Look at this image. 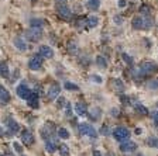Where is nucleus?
Returning a JSON list of instances; mask_svg holds the SVG:
<instances>
[{
    "instance_id": "obj_38",
    "label": "nucleus",
    "mask_w": 158,
    "mask_h": 156,
    "mask_svg": "<svg viewBox=\"0 0 158 156\" xmlns=\"http://www.w3.org/2000/svg\"><path fill=\"white\" fill-rule=\"evenodd\" d=\"M68 48H69V51H71V52H75L76 51V46H75V44H69V46H68Z\"/></svg>"
},
{
    "instance_id": "obj_8",
    "label": "nucleus",
    "mask_w": 158,
    "mask_h": 156,
    "mask_svg": "<svg viewBox=\"0 0 158 156\" xmlns=\"http://www.w3.org/2000/svg\"><path fill=\"white\" fill-rule=\"evenodd\" d=\"M38 55L41 56V58H45V59H51V58H54V51H52V48L51 46H48V45H41L40 46V49H38Z\"/></svg>"
},
{
    "instance_id": "obj_33",
    "label": "nucleus",
    "mask_w": 158,
    "mask_h": 156,
    "mask_svg": "<svg viewBox=\"0 0 158 156\" xmlns=\"http://www.w3.org/2000/svg\"><path fill=\"white\" fill-rule=\"evenodd\" d=\"M65 115L66 117H71V115H72V108H71V104L69 103L65 104Z\"/></svg>"
},
{
    "instance_id": "obj_2",
    "label": "nucleus",
    "mask_w": 158,
    "mask_h": 156,
    "mask_svg": "<svg viewBox=\"0 0 158 156\" xmlns=\"http://www.w3.org/2000/svg\"><path fill=\"white\" fill-rule=\"evenodd\" d=\"M113 137L120 142H124V141H128V138H130V131L126 127H117L113 130Z\"/></svg>"
},
{
    "instance_id": "obj_13",
    "label": "nucleus",
    "mask_w": 158,
    "mask_h": 156,
    "mask_svg": "<svg viewBox=\"0 0 158 156\" xmlns=\"http://www.w3.org/2000/svg\"><path fill=\"white\" fill-rule=\"evenodd\" d=\"M7 128H9V132L13 135V134L19 132L20 127H19V124L16 122L14 120H7Z\"/></svg>"
},
{
    "instance_id": "obj_34",
    "label": "nucleus",
    "mask_w": 158,
    "mask_h": 156,
    "mask_svg": "<svg viewBox=\"0 0 158 156\" xmlns=\"http://www.w3.org/2000/svg\"><path fill=\"white\" fill-rule=\"evenodd\" d=\"M150 6H143L141 9H140V11H141L143 14H144V16H150Z\"/></svg>"
},
{
    "instance_id": "obj_22",
    "label": "nucleus",
    "mask_w": 158,
    "mask_h": 156,
    "mask_svg": "<svg viewBox=\"0 0 158 156\" xmlns=\"http://www.w3.org/2000/svg\"><path fill=\"white\" fill-rule=\"evenodd\" d=\"M44 23H45V20H43V18H31L30 20V24H31V27H34V28H40L41 26H44Z\"/></svg>"
},
{
    "instance_id": "obj_24",
    "label": "nucleus",
    "mask_w": 158,
    "mask_h": 156,
    "mask_svg": "<svg viewBox=\"0 0 158 156\" xmlns=\"http://www.w3.org/2000/svg\"><path fill=\"white\" fill-rule=\"evenodd\" d=\"M88 9L90 10H98L99 6H100V0H88Z\"/></svg>"
},
{
    "instance_id": "obj_1",
    "label": "nucleus",
    "mask_w": 158,
    "mask_h": 156,
    "mask_svg": "<svg viewBox=\"0 0 158 156\" xmlns=\"http://www.w3.org/2000/svg\"><path fill=\"white\" fill-rule=\"evenodd\" d=\"M157 70V65L154 62H143L140 68H138V76L140 78H145V76H150L152 73H155Z\"/></svg>"
},
{
    "instance_id": "obj_43",
    "label": "nucleus",
    "mask_w": 158,
    "mask_h": 156,
    "mask_svg": "<svg viewBox=\"0 0 158 156\" xmlns=\"http://www.w3.org/2000/svg\"><path fill=\"white\" fill-rule=\"evenodd\" d=\"M3 135H4V131H3V128L0 127V137H3Z\"/></svg>"
},
{
    "instance_id": "obj_41",
    "label": "nucleus",
    "mask_w": 158,
    "mask_h": 156,
    "mask_svg": "<svg viewBox=\"0 0 158 156\" xmlns=\"http://www.w3.org/2000/svg\"><path fill=\"white\" fill-rule=\"evenodd\" d=\"M93 156H102V152H99V150H93Z\"/></svg>"
},
{
    "instance_id": "obj_15",
    "label": "nucleus",
    "mask_w": 158,
    "mask_h": 156,
    "mask_svg": "<svg viewBox=\"0 0 158 156\" xmlns=\"http://www.w3.org/2000/svg\"><path fill=\"white\" fill-rule=\"evenodd\" d=\"M75 113L78 114V115H85L86 113H88V107H86V104L83 103H76L75 104Z\"/></svg>"
},
{
    "instance_id": "obj_6",
    "label": "nucleus",
    "mask_w": 158,
    "mask_h": 156,
    "mask_svg": "<svg viewBox=\"0 0 158 156\" xmlns=\"http://www.w3.org/2000/svg\"><path fill=\"white\" fill-rule=\"evenodd\" d=\"M20 138H21V141H23L24 145H27V146H30V145H33L34 143V135L33 132L30 130H23L21 132H20Z\"/></svg>"
},
{
    "instance_id": "obj_45",
    "label": "nucleus",
    "mask_w": 158,
    "mask_h": 156,
    "mask_svg": "<svg viewBox=\"0 0 158 156\" xmlns=\"http://www.w3.org/2000/svg\"><path fill=\"white\" fill-rule=\"evenodd\" d=\"M138 156H144V155H141V153H140V155H138Z\"/></svg>"
},
{
    "instance_id": "obj_19",
    "label": "nucleus",
    "mask_w": 158,
    "mask_h": 156,
    "mask_svg": "<svg viewBox=\"0 0 158 156\" xmlns=\"http://www.w3.org/2000/svg\"><path fill=\"white\" fill-rule=\"evenodd\" d=\"M152 26H154V23H152L151 17H150V16L143 17V30H150Z\"/></svg>"
},
{
    "instance_id": "obj_42",
    "label": "nucleus",
    "mask_w": 158,
    "mask_h": 156,
    "mask_svg": "<svg viewBox=\"0 0 158 156\" xmlns=\"http://www.w3.org/2000/svg\"><path fill=\"white\" fill-rule=\"evenodd\" d=\"M116 21H117V24H122V18H120V17H116Z\"/></svg>"
},
{
    "instance_id": "obj_23",
    "label": "nucleus",
    "mask_w": 158,
    "mask_h": 156,
    "mask_svg": "<svg viewBox=\"0 0 158 156\" xmlns=\"http://www.w3.org/2000/svg\"><path fill=\"white\" fill-rule=\"evenodd\" d=\"M45 150L49 153H52L56 150V143L54 142V141H47L45 142Z\"/></svg>"
},
{
    "instance_id": "obj_36",
    "label": "nucleus",
    "mask_w": 158,
    "mask_h": 156,
    "mask_svg": "<svg viewBox=\"0 0 158 156\" xmlns=\"http://www.w3.org/2000/svg\"><path fill=\"white\" fill-rule=\"evenodd\" d=\"M110 114H112L113 117H118V110L117 108H112V110H110Z\"/></svg>"
},
{
    "instance_id": "obj_31",
    "label": "nucleus",
    "mask_w": 158,
    "mask_h": 156,
    "mask_svg": "<svg viewBox=\"0 0 158 156\" xmlns=\"http://www.w3.org/2000/svg\"><path fill=\"white\" fill-rule=\"evenodd\" d=\"M99 114H100V108L95 107V108H92V110H90V117H92V120H98Z\"/></svg>"
},
{
    "instance_id": "obj_16",
    "label": "nucleus",
    "mask_w": 158,
    "mask_h": 156,
    "mask_svg": "<svg viewBox=\"0 0 158 156\" xmlns=\"http://www.w3.org/2000/svg\"><path fill=\"white\" fill-rule=\"evenodd\" d=\"M28 100V106L31 108H37L38 107V94L37 93H31L30 94V97L27 98Z\"/></svg>"
},
{
    "instance_id": "obj_26",
    "label": "nucleus",
    "mask_w": 158,
    "mask_h": 156,
    "mask_svg": "<svg viewBox=\"0 0 158 156\" xmlns=\"http://www.w3.org/2000/svg\"><path fill=\"white\" fill-rule=\"evenodd\" d=\"M64 87H65L66 90H71V91H78L79 90V86L75 85V83H72V82H65V83H64Z\"/></svg>"
},
{
    "instance_id": "obj_40",
    "label": "nucleus",
    "mask_w": 158,
    "mask_h": 156,
    "mask_svg": "<svg viewBox=\"0 0 158 156\" xmlns=\"http://www.w3.org/2000/svg\"><path fill=\"white\" fill-rule=\"evenodd\" d=\"M66 2H68V0H55V3H56V4H65Z\"/></svg>"
},
{
    "instance_id": "obj_29",
    "label": "nucleus",
    "mask_w": 158,
    "mask_h": 156,
    "mask_svg": "<svg viewBox=\"0 0 158 156\" xmlns=\"http://www.w3.org/2000/svg\"><path fill=\"white\" fill-rule=\"evenodd\" d=\"M147 143H148V146L157 148V146H158V139H157V137H150V138H147Z\"/></svg>"
},
{
    "instance_id": "obj_12",
    "label": "nucleus",
    "mask_w": 158,
    "mask_h": 156,
    "mask_svg": "<svg viewBox=\"0 0 158 156\" xmlns=\"http://www.w3.org/2000/svg\"><path fill=\"white\" fill-rule=\"evenodd\" d=\"M13 42H14V46H16L19 51H27V44L21 37H16Z\"/></svg>"
},
{
    "instance_id": "obj_32",
    "label": "nucleus",
    "mask_w": 158,
    "mask_h": 156,
    "mask_svg": "<svg viewBox=\"0 0 158 156\" xmlns=\"http://www.w3.org/2000/svg\"><path fill=\"white\" fill-rule=\"evenodd\" d=\"M122 58H123V61H124L126 63H128V65H131V63H133V58L130 55H127V54H123Z\"/></svg>"
},
{
    "instance_id": "obj_27",
    "label": "nucleus",
    "mask_w": 158,
    "mask_h": 156,
    "mask_svg": "<svg viewBox=\"0 0 158 156\" xmlns=\"http://www.w3.org/2000/svg\"><path fill=\"white\" fill-rule=\"evenodd\" d=\"M58 137L62 138V139H68V138L71 137V134H69V131L66 130V128H59L58 130Z\"/></svg>"
},
{
    "instance_id": "obj_44",
    "label": "nucleus",
    "mask_w": 158,
    "mask_h": 156,
    "mask_svg": "<svg viewBox=\"0 0 158 156\" xmlns=\"http://www.w3.org/2000/svg\"><path fill=\"white\" fill-rule=\"evenodd\" d=\"M0 156H11V155H7V153H3V155H0Z\"/></svg>"
},
{
    "instance_id": "obj_14",
    "label": "nucleus",
    "mask_w": 158,
    "mask_h": 156,
    "mask_svg": "<svg viewBox=\"0 0 158 156\" xmlns=\"http://www.w3.org/2000/svg\"><path fill=\"white\" fill-rule=\"evenodd\" d=\"M0 76L4 79H7L10 76V69L6 62H0Z\"/></svg>"
},
{
    "instance_id": "obj_21",
    "label": "nucleus",
    "mask_w": 158,
    "mask_h": 156,
    "mask_svg": "<svg viewBox=\"0 0 158 156\" xmlns=\"http://www.w3.org/2000/svg\"><path fill=\"white\" fill-rule=\"evenodd\" d=\"M131 26L135 30H143V17H134Z\"/></svg>"
},
{
    "instance_id": "obj_9",
    "label": "nucleus",
    "mask_w": 158,
    "mask_h": 156,
    "mask_svg": "<svg viewBox=\"0 0 158 156\" xmlns=\"http://www.w3.org/2000/svg\"><path fill=\"white\" fill-rule=\"evenodd\" d=\"M17 96H19L20 98H23V100H27V98L30 97V94H31V90L28 89V86L24 85V83H21V85H19V87H17Z\"/></svg>"
},
{
    "instance_id": "obj_11",
    "label": "nucleus",
    "mask_w": 158,
    "mask_h": 156,
    "mask_svg": "<svg viewBox=\"0 0 158 156\" xmlns=\"http://www.w3.org/2000/svg\"><path fill=\"white\" fill-rule=\"evenodd\" d=\"M135 148H137V145H135L134 142H130V141H124V142H122V145H120V150L124 153L134 152Z\"/></svg>"
},
{
    "instance_id": "obj_28",
    "label": "nucleus",
    "mask_w": 158,
    "mask_h": 156,
    "mask_svg": "<svg viewBox=\"0 0 158 156\" xmlns=\"http://www.w3.org/2000/svg\"><path fill=\"white\" fill-rule=\"evenodd\" d=\"M113 86H114L116 90H118V91L124 90V83H123L120 79H114V80H113Z\"/></svg>"
},
{
    "instance_id": "obj_17",
    "label": "nucleus",
    "mask_w": 158,
    "mask_h": 156,
    "mask_svg": "<svg viewBox=\"0 0 158 156\" xmlns=\"http://www.w3.org/2000/svg\"><path fill=\"white\" fill-rule=\"evenodd\" d=\"M0 101H3V103H7L10 101V93L9 90H6L4 86L0 85Z\"/></svg>"
},
{
    "instance_id": "obj_35",
    "label": "nucleus",
    "mask_w": 158,
    "mask_h": 156,
    "mask_svg": "<svg viewBox=\"0 0 158 156\" xmlns=\"http://www.w3.org/2000/svg\"><path fill=\"white\" fill-rule=\"evenodd\" d=\"M90 79H92L93 82H96V83H102L103 82V79L100 78L99 75H90Z\"/></svg>"
},
{
    "instance_id": "obj_7",
    "label": "nucleus",
    "mask_w": 158,
    "mask_h": 156,
    "mask_svg": "<svg viewBox=\"0 0 158 156\" xmlns=\"http://www.w3.org/2000/svg\"><path fill=\"white\" fill-rule=\"evenodd\" d=\"M41 66H43V58L40 55L33 56V58L28 61V68L31 69V70H40Z\"/></svg>"
},
{
    "instance_id": "obj_39",
    "label": "nucleus",
    "mask_w": 158,
    "mask_h": 156,
    "mask_svg": "<svg viewBox=\"0 0 158 156\" xmlns=\"http://www.w3.org/2000/svg\"><path fill=\"white\" fill-rule=\"evenodd\" d=\"M126 4H127L126 0H120V2H118V7H126Z\"/></svg>"
},
{
    "instance_id": "obj_30",
    "label": "nucleus",
    "mask_w": 158,
    "mask_h": 156,
    "mask_svg": "<svg viewBox=\"0 0 158 156\" xmlns=\"http://www.w3.org/2000/svg\"><path fill=\"white\" fill-rule=\"evenodd\" d=\"M59 153H61V156H69V149H68V145H65V143H62V145L59 146Z\"/></svg>"
},
{
    "instance_id": "obj_25",
    "label": "nucleus",
    "mask_w": 158,
    "mask_h": 156,
    "mask_svg": "<svg viewBox=\"0 0 158 156\" xmlns=\"http://www.w3.org/2000/svg\"><path fill=\"white\" fill-rule=\"evenodd\" d=\"M96 63H98V65L100 66L102 69L107 68V61H106V58H105V56H102V55H99L98 58H96Z\"/></svg>"
},
{
    "instance_id": "obj_18",
    "label": "nucleus",
    "mask_w": 158,
    "mask_h": 156,
    "mask_svg": "<svg viewBox=\"0 0 158 156\" xmlns=\"http://www.w3.org/2000/svg\"><path fill=\"white\" fill-rule=\"evenodd\" d=\"M86 21V27H89V28H95L96 26L99 24V18L96 16H90L88 17V18L85 20Z\"/></svg>"
},
{
    "instance_id": "obj_20",
    "label": "nucleus",
    "mask_w": 158,
    "mask_h": 156,
    "mask_svg": "<svg viewBox=\"0 0 158 156\" xmlns=\"http://www.w3.org/2000/svg\"><path fill=\"white\" fill-rule=\"evenodd\" d=\"M133 107H134V110L137 111L138 114H141V115H147V114H148L147 107H144V106H141V104L135 103V104H133Z\"/></svg>"
},
{
    "instance_id": "obj_4",
    "label": "nucleus",
    "mask_w": 158,
    "mask_h": 156,
    "mask_svg": "<svg viewBox=\"0 0 158 156\" xmlns=\"http://www.w3.org/2000/svg\"><path fill=\"white\" fill-rule=\"evenodd\" d=\"M41 37H43V30L41 28H34V27H31L30 30L26 31V38L28 39V41H31V42L40 41Z\"/></svg>"
},
{
    "instance_id": "obj_37",
    "label": "nucleus",
    "mask_w": 158,
    "mask_h": 156,
    "mask_svg": "<svg viewBox=\"0 0 158 156\" xmlns=\"http://www.w3.org/2000/svg\"><path fill=\"white\" fill-rule=\"evenodd\" d=\"M13 146H14V149H16L17 150V152H23V148H21V146H20V143H14V145H13Z\"/></svg>"
},
{
    "instance_id": "obj_10",
    "label": "nucleus",
    "mask_w": 158,
    "mask_h": 156,
    "mask_svg": "<svg viewBox=\"0 0 158 156\" xmlns=\"http://www.w3.org/2000/svg\"><path fill=\"white\" fill-rule=\"evenodd\" d=\"M59 93H61V87H59V85L54 83V85L49 86L48 91H47V96H48V98H51V100H55V98L59 96Z\"/></svg>"
},
{
    "instance_id": "obj_46",
    "label": "nucleus",
    "mask_w": 158,
    "mask_h": 156,
    "mask_svg": "<svg viewBox=\"0 0 158 156\" xmlns=\"http://www.w3.org/2000/svg\"><path fill=\"white\" fill-rule=\"evenodd\" d=\"M21 156H24V155H21Z\"/></svg>"
},
{
    "instance_id": "obj_5",
    "label": "nucleus",
    "mask_w": 158,
    "mask_h": 156,
    "mask_svg": "<svg viewBox=\"0 0 158 156\" xmlns=\"http://www.w3.org/2000/svg\"><path fill=\"white\" fill-rule=\"evenodd\" d=\"M56 13L64 20H69L72 17V11H71V9L66 4H56Z\"/></svg>"
},
{
    "instance_id": "obj_3",
    "label": "nucleus",
    "mask_w": 158,
    "mask_h": 156,
    "mask_svg": "<svg viewBox=\"0 0 158 156\" xmlns=\"http://www.w3.org/2000/svg\"><path fill=\"white\" fill-rule=\"evenodd\" d=\"M78 131L81 135H85V137H90V138L98 137V132H96V130L90 125V124H81L78 127Z\"/></svg>"
}]
</instances>
